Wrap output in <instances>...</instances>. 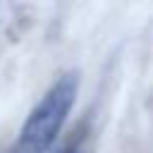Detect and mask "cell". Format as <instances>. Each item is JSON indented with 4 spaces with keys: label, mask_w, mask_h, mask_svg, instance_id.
Wrapping results in <instances>:
<instances>
[{
    "label": "cell",
    "mask_w": 153,
    "mask_h": 153,
    "mask_svg": "<svg viewBox=\"0 0 153 153\" xmlns=\"http://www.w3.org/2000/svg\"><path fill=\"white\" fill-rule=\"evenodd\" d=\"M79 91V74L65 72L53 81L41 103L29 112L10 153H45L57 139Z\"/></svg>",
    "instance_id": "cell-1"
},
{
    "label": "cell",
    "mask_w": 153,
    "mask_h": 153,
    "mask_svg": "<svg viewBox=\"0 0 153 153\" xmlns=\"http://www.w3.org/2000/svg\"><path fill=\"white\" fill-rule=\"evenodd\" d=\"M55 153H88V151H84V148H79V146H65V148H60V151H55Z\"/></svg>",
    "instance_id": "cell-2"
}]
</instances>
